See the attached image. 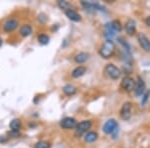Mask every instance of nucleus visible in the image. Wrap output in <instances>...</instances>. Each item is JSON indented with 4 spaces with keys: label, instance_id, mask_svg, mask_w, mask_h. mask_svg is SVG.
I'll use <instances>...</instances> for the list:
<instances>
[{
    "label": "nucleus",
    "instance_id": "nucleus-25",
    "mask_svg": "<svg viewBox=\"0 0 150 148\" xmlns=\"http://www.w3.org/2000/svg\"><path fill=\"white\" fill-rule=\"evenodd\" d=\"M8 140V138L5 136H0V142H5Z\"/></svg>",
    "mask_w": 150,
    "mask_h": 148
},
{
    "label": "nucleus",
    "instance_id": "nucleus-5",
    "mask_svg": "<svg viewBox=\"0 0 150 148\" xmlns=\"http://www.w3.org/2000/svg\"><path fill=\"white\" fill-rule=\"evenodd\" d=\"M135 84H136V81H135L132 77L126 76V77H124L121 81V88L124 89L125 91L130 92V91L134 90Z\"/></svg>",
    "mask_w": 150,
    "mask_h": 148
},
{
    "label": "nucleus",
    "instance_id": "nucleus-4",
    "mask_svg": "<svg viewBox=\"0 0 150 148\" xmlns=\"http://www.w3.org/2000/svg\"><path fill=\"white\" fill-rule=\"evenodd\" d=\"M105 72L107 73L108 76L110 77L111 79H118L121 75V71L118 67H116L114 64H107L105 67Z\"/></svg>",
    "mask_w": 150,
    "mask_h": 148
},
{
    "label": "nucleus",
    "instance_id": "nucleus-23",
    "mask_svg": "<svg viewBox=\"0 0 150 148\" xmlns=\"http://www.w3.org/2000/svg\"><path fill=\"white\" fill-rule=\"evenodd\" d=\"M142 96H143V97H142L141 104H142V105H145V104H146L147 101H148V99H149V96H150V90L145 91V93H144Z\"/></svg>",
    "mask_w": 150,
    "mask_h": 148
},
{
    "label": "nucleus",
    "instance_id": "nucleus-8",
    "mask_svg": "<svg viewBox=\"0 0 150 148\" xmlns=\"http://www.w3.org/2000/svg\"><path fill=\"white\" fill-rule=\"evenodd\" d=\"M137 40H138L140 46L145 51H150V40L146 37V35L143 33H138L137 35Z\"/></svg>",
    "mask_w": 150,
    "mask_h": 148
},
{
    "label": "nucleus",
    "instance_id": "nucleus-16",
    "mask_svg": "<svg viewBox=\"0 0 150 148\" xmlns=\"http://www.w3.org/2000/svg\"><path fill=\"white\" fill-rule=\"evenodd\" d=\"M98 138V134L94 131H90V132L86 133L85 136H84V140L87 143H92L94 141H96Z\"/></svg>",
    "mask_w": 150,
    "mask_h": 148
},
{
    "label": "nucleus",
    "instance_id": "nucleus-18",
    "mask_svg": "<svg viewBox=\"0 0 150 148\" xmlns=\"http://www.w3.org/2000/svg\"><path fill=\"white\" fill-rule=\"evenodd\" d=\"M76 91H77L76 87H74L73 85H71V84H67V85H65L63 87V92L68 96L74 95V94L76 93Z\"/></svg>",
    "mask_w": 150,
    "mask_h": 148
},
{
    "label": "nucleus",
    "instance_id": "nucleus-22",
    "mask_svg": "<svg viewBox=\"0 0 150 148\" xmlns=\"http://www.w3.org/2000/svg\"><path fill=\"white\" fill-rule=\"evenodd\" d=\"M50 143L47 141H38L35 144V148H50Z\"/></svg>",
    "mask_w": 150,
    "mask_h": 148
},
{
    "label": "nucleus",
    "instance_id": "nucleus-10",
    "mask_svg": "<svg viewBox=\"0 0 150 148\" xmlns=\"http://www.w3.org/2000/svg\"><path fill=\"white\" fill-rule=\"evenodd\" d=\"M105 30L111 31V32H120L122 30V25L120 23V21L118 20H113L110 23H107L105 25Z\"/></svg>",
    "mask_w": 150,
    "mask_h": 148
},
{
    "label": "nucleus",
    "instance_id": "nucleus-1",
    "mask_svg": "<svg viewBox=\"0 0 150 148\" xmlns=\"http://www.w3.org/2000/svg\"><path fill=\"white\" fill-rule=\"evenodd\" d=\"M115 51V44L112 40H106L105 42L101 45L100 49H99V54L101 57L108 59L113 55Z\"/></svg>",
    "mask_w": 150,
    "mask_h": 148
},
{
    "label": "nucleus",
    "instance_id": "nucleus-19",
    "mask_svg": "<svg viewBox=\"0 0 150 148\" xmlns=\"http://www.w3.org/2000/svg\"><path fill=\"white\" fill-rule=\"evenodd\" d=\"M9 126H10L11 130L19 131V129H20V127H21V121H20V119H18V118H15V119H13L10 122Z\"/></svg>",
    "mask_w": 150,
    "mask_h": 148
},
{
    "label": "nucleus",
    "instance_id": "nucleus-26",
    "mask_svg": "<svg viewBox=\"0 0 150 148\" xmlns=\"http://www.w3.org/2000/svg\"><path fill=\"white\" fill-rule=\"evenodd\" d=\"M145 22H146V25H147V26H149V27H150V16H148V17L146 18Z\"/></svg>",
    "mask_w": 150,
    "mask_h": 148
},
{
    "label": "nucleus",
    "instance_id": "nucleus-12",
    "mask_svg": "<svg viewBox=\"0 0 150 148\" xmlns=\"http://www.w3.org/2000/svg\"><path fill=\"white\" fill-rule=\"evenodd\" d=\"M125 31L129 36H132L136 31V23L133 19H128L127 22L125 23Z\"/></svg>",
    "mask_w": 150,
    "mask_h": 148
},
{
    "label": "nucleus",
    "instance_id": "nucleus-20",
    "mask_svg": "<svg viewBox=\"0 0 150 148\" xmlns=\"http://www.w3.org/2000/svg\"><path fill=\"white\" fill-rule=\"evenodd\" d=\"M57 5L60 9H63V10H65V11L69 10L70 7H71V4L70 3H68L67 1H61V0L57 1Z\"/></svg>",
    "mask_w": 150,
    "mask_h": 148
},
{
    "label": "nucleus",
    "instance_id": "nucleus-7",
    "mask_svg": "<svg viewBox=\"0 0 150 148\" xmlns=\"http://www.w3.org/2000/svg\"><path fill=\"white\" fill-rule=\"evenodd\" d=\"M60 126L63 129H72V128H76L77 121L73 117H65L60 121Z\"/></svg>",
    "mask_w": 150,
    "mask_h": 148
},
{
    "label": "nucleus",
    "instance_id": "nucleus-17",
    "mask_svg": "<svg viewBox=\"0 0 150 148\" xmlns=\"http://www.w3.org/2000/svg\"><path fill=\"white\" fill-rule=\"evenodd\" d=\"M20 34L24 36V37H27V36L32 34V27L28 24H24L22 27L20 28Z\"/></svg>",
    "mask_w": 150,
    "mask_h": 148
},
{
    "label": "nucleus",
    "instance_id": "nucleus-9",
    "mask_svg": "<svg viewBox=\"0 0 150 148\" xmlns=\"http://www.w3.org/2000/svg\"><path fill=\"white\" fill-rule=\"evenodd\" d=\"M134 93L136 96H141L145 93V82L141 77H138L135 84L134 88Z\"/></svg>",
    "mask_w": 150,
    "mask_h": 148
},
{
    "label": "nucleus",
    "instance_id": "nucleus-21",
    "mask_svg": "<svg viewBox=\"0 0 150 148\" xmlns=\"http://www.w3.org/2000/svg\"><path fill=\"white\" fill-rule=\"evenodd\" d=\"M37 39H38V42L42 45H46L49 43V37H48L46 34H39Z\"/></svg>",
    "mask_w": 150,
    "mask_h": 148
},
{
    "label": "nucleus",
    "instance_id": "nucleus-15",
    "mask_svg": "<svg viewBox=\"0 0 150 148\" xmlns=\"http://www.w3.org/2000/svg\"><path fill=\"white\" fill-rule=\"evenodd\" d=\"M88 59H89V54L86 52H80L75 55V57H74L75 62H77V63H84Z\"/></svg>",
    "mask_w": 150,
    "mask_h": 148
},
{
    "label": "nucleus",
    "instance_id": "nucleus-6",
    "mask_svg": "<svg viewBox=\"0 0 150 148\" xmlns=\"http://www.w3.org/2000/svg\"><path fill=\"white\" fill-rule=\"evenodd\" d=\"M131 108H132V104L130 102H125L123 104L121 110H120V116L123 120H129L131 118Z\"/></svg>",
    "mask_w": 150,
    "mask_h": 148
},
{
    "label": "nucleus",
    "instance_id": "nucleus-3",
    "mask_svg": "<svg viewBox=\"0 0 150 148\" xmlns=\"http://www.w3.org/2000/svg\"><path fill=\"white\" fill-rule=\"evenodd\" d=\"M92 126V122L90 120H83L79 122L76 126V136H81L83 135L86 131H88Z\"/></svg>",
    "mask_w": 150,
    "mask_h": 148
},
{
    "label": "nucleus",
    "instance_id": "nucleus-14",
    "mask_svg": "<svg viewBox=\"0 0 150 148\" xmlns=\"http://www.w3.org/2000/svg\"><path fill=\"white\" fill-rule=\"evenodd\" d=\"M85 73H86V67L78 66V67H76L73 71H72L71 75H72V77H73V78H79V77L83 76Z\"/></svg>",
    "mask_w": 150,
    "mask_h": 148
},
{
    "label": "nucleus",
    "instance_id": "nucleus-13",
    "mask_svg": "<svg viewBox=\"0 0 150 148\" xmlns=\"http://www.w3.org/2000/svg\"><path fill=\"white\" fill-rule=\"evenodd\" d=\"M65 15H66L70 20L74 21V22H78V21L81 20V16L75 10H73V9H69V10L65 11Z\"/></svg>",
    "mask_w": 150,
    "mask_h": 148
},
{
    "label": "nucleus",
    "instance_id": "nucleus-27",
    "mask_svg": "<svg viewBox=\"0 0 150 148\" xmlns=\"http://www.w3.org/2000/svg\"><path fill=\"white\" fill-rule=\"evenodd\" d=\"M1 45H2V39L0 38V46H1Z\"/></svg>",
    "mask_w": 150,
    "mask_h": 148
},
{
    "label": "nucleus",
    "instance_id": "nucleus-24",
    "mask_svg": "<svg viewBox=\"0 0 150 148\" xmlns=\"http://www.w3.org/2000/svg\"><path fill=\"white\" fill-rule=\"evenodd\" d=\"M19 134H20V133H19L18 131H13V130H12L10 132V135H12V136H19Z\"/></svg>",
    "mask_w": 150,
    "mask_h": 148
},
{
    "label": "nucleus",
    "instance_id": "nucleus-11",
    "mask_svg": "<svg viewBox=\"0 0 150 148\" xmlns=\"http://www.w3.org/2000/svg\"><path fill=\"white\" fill-rule=\"evenodd\" d=\"M18 26V21L14 18L8 19L5 23L3 24V30L5 32H11V31L15 30Z\"/></svg>",
    "mask_w": 150,
    "mask_h": 148
},
{
    "label": "nucleus",
    "instance_id": "nucleus-2",
    "mask_svg": "<svg viewBox=\"0 0 150 148\" xmlns=\"http://www.w3.org/2000/svg\"><path fill=\"white\" fill-rule=\"evenodd\" d=\"M118 129V123L117 121L115 119H113V118H111V119L107 120L105 123H104L103 125V132L105 133V134H113L114 132H116Z\"/></svg>",
    "mask_w": 150,
    "mask_h": 148
}]
</instances>
